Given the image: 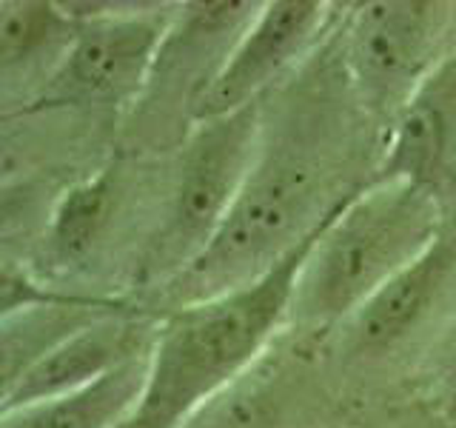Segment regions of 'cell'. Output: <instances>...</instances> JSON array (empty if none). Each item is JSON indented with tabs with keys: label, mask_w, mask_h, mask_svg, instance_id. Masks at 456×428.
I'll return each instance as SVG.
<instances>
[{
	"label": "cell",
	"mask_w": 456,
	"mask_h": 428,
	"mask_svg": "<svg viewBox=\"0 0 456 428\" xmlns=\"http://www.w3.org/2000/svg\"><path fill=\"white\" fill-rule=\"evenodd\" d=\"M388 132L356 97L337 32L263 103L251 175L220 235L149 297L166 314L268 275L377 180Z\"/></svg>",
	"instance_id": "cell-1"
},
{
	"label": "cell",
	"mask_w": 456,
	"mask_h": 428,
	"mask_svg": "<svg viewBox=\"0 0 456 428\" xmlns=\"http://www.w3.org/2000/svg\"><path fill=\"white\" fill-rule=\"evenodd\" d=\"M314 237L254 283L160 314L146 394L126 428H183L274 349Z\"/></svg>",
	"instance_id": "cell-2"
},
{
	"label": "cell",
	"mask_w": 456,
	"mask_h": 428,
	"mask_svg": "<svg viewBox=\"0 0 456 428\" xmlns=\"http://www.w3.org/2000/svg\"><path fill=\"white\" fill-rule=\"evenodd\" d=\"M445 226V211L419 185L396 177L370 180L314 237L285 332H334L417 263Z\"/></svg>",
	"instance_id": "cell-3"
},
{
	"label": "cell",
	"mask_w": 456,
	"mask_h": 428,
	"mask_svg": "<svg viewBox=\"0 0 456 428\" xmlns=\"http://www.w3.org/2000/svg\"><path fill=\"white\" fill-rule=\"evenodd\" d=\"M263 103L265 97L225 118L197 123L171 154L160 218L134 277V289L146 297L183 275L220 235L251 175Z\"/></svg>",
	"instance_id": "cell-4"
},
{
	"label": "cell",
	"mask_w": 456,
	"mask_h": 428,
	"mask_svg": "<svg viewBox=\"0 0 456 428\" xmlns=\"http://www.w3.org/2000/svg\"><path fill=\"white\" fill-rule=\"evenodd\" d=\"M337 37L356 97L388 132L419 86L456 54V4H360Z\"/></svg>",
	"instance_id": "cell-5"
},
{
	"label": "cell",
	"mask_w": 456,
	"mask_h": 428,
	"mask_svg": "<svg viewBox=\"0 0 456 428\" xmlns=\"http://www.w3.org/2000/svg\"><path fill=\"white\" fill-rule=\"evenodd\" d=\"M263 4H185L157 54L137 106L128 111L132 154H175L197 126V109Z\"/></svg>",
	"instance_id": "cell-6"
},
{
	"label": "cell",
	"mask_w": 456,
	"mask_h": 428,
	"mask_svg": "<svg viewBox=\"0 0 456 428\" xmlns=\"http://www.w3.org/2000/svg\"><path fill=\"white\" fill-rule=\"evenodd\" d=\"M456 320V220L417 263L322 337L328 366L346 371H385L396 363H419Z\"/></svg>",
	"instance_id": "cell-7"
},
{
	"label": "cell",
	"mask_w": 456,
	"mask_h": 428,
	"mask_svg": "<svg viewBox=\"0 0 456 428\" xmlns=\"http://www.w3.org/2000/svg\"><path fill=\"white\" fill-rule=\"evenodd\" d=\"M80 9L86 12L69 6L80 29L61 71L26 111H69L92 120L128 114L146 89L177 14V9L168 12L166 6H128L126 12L120 6H114V12Z\"/></svg>",
	"instance_id": "cell-8"
},
{
	"label": "cell",
	"mask_w": 456,
	"mask_h": 428,
	"mask_svg": "<svg viewBox=\"0 0 456 428\" xmlns=\"http://www.w3.org/2000/svg\"><path fill=\"white\" fill-rule=\"evenodd\" d=\"M331 18V6L320 0L263 4L200 103L197 123L225 118L280 89L328 40Z\"/></svg>",
	"instance_id": "cell-9"
},
{
	"label": "cell",
	"mask_w": 456,
	"mask_h": 428,
	"mask_svg": "<svg viewBox=\"0 0 456 428\" xmlns=\"http://www.w3.org/2000/svg\"><path fill=\"white\" fill-rule=\"evenodd\" d=\"M289 334L183 428H325V334Z\"/></svg>",
	"instance_id": "cell-10"
},
{
	"label": "cell",
	"mask_w": 456,
	"mask_h": 428,
	"mask_svg": "<svg viewBox=\"0 0 456 428\" xmlns=\"http://www.w3.org/2000/svg\"><path fill=\"white\" fill-rule=\"evenodd\" d=\"M160 314L132 303L75 332L4 389L0 411L23 408L89 385L154 349Z\"/></svg>",
	"instance_id": "cell-11"
},
{
	"label": "cell",
	"mask_w": 456,
	"mask_h": 428,
	"mask_svg": "<svg viewBox=\"0 0 456 428\" xmlns=\"http://www.w3.org/2000/svg\"><path fill=\"white\" fill-rule=\"evenodd\" d=\"M377 177L419 185L448 220H456V54L419 86L391 123Z\"/></svg>",
	"instance_id": "cell-12"
},
{
	"label": "cell",
	"mask_w": 456,
	"mask_h": 428,
	"mask_svg": "<svg viewBox=\"0 0 456 428\" xmlns=\"http://www.w3.org/2000/svg\"><path fill=\"white\" fill-rule=\"evenodd\" d=\"M80 21L66 4L4 0L0 4V75L6 118L26 111L61 71Z\"/></svg>",
	"instance_id": "cell-13"
},
{
	"label": "cell",
	"mask_w": 456,
	"mask_h": 428,
	"mask_svg": "<svg viewBox=\"0 0 456 428\" xmlns=\"http://www.w3.org/2000/svg\"><path fill=\"white\" fill-rule=\"evenodd\" d=\"M151 351L109 371L83 389L0 411V428H126L149 385Z\"/></svg>",
	"instance_id": "cell-14"
},
{
	"label": "cell",
	"mask_w": 456,
	"mask_h": 428,
	"mask_svg": "<svg viewBox=\"0 0 456 428\" xmlns=\"http://www.w3.org/2000/svg\"><path fill=\"white\" fill-rule=\"evenodd\" d=\"M419 371L428 389L425 403L456 420V320L434 342V349L419 363Z\"/></svg>",
	"instance_id": "cell-15"
},
{
	"label": "cell",
	"mask_w": 456,
	"mask_h": 428,
	"mask_svg": "<svg viewBox=\"0 0 456 428\" xmlns=\"http://www.w3.org/2000/svg\"><path fill=\"white\" fill-rule=\"evenodd\" d=\"M391 428H456V420H451L448 414L436 411L434 406L422 403L413 414L399 417Z\"/></svg>",
	"instance_id": "cell-16"
},
{
	"label": "cell",
	"mask_w": 456,
	"mask_h": 428,
	"mask_svg": "<svg viewBox=\"0 0 456 428\" xmlns=\"http://www.w3.org/2000/svg\"><path fill=\"white\" fill-rule=\"evenodd\" d=\"M325 428H348V425H325Z\"/></svg>",
	"instance_id": "cell-17"
}]
</instances>
